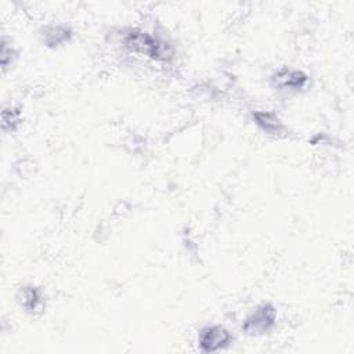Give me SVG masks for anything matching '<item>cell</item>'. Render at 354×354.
<instances>
[{"label": "cell", "mask_w": 354, "mask_h": 354, "mask_svg": "<svg viewBox=\"0 0 354 354\" xmlns=\"http://www.w3.org/2000/svg\"><path fill=\"white\" fill-rule=\"evenodd\" d=\"M278 311L271 303H261L253 308L242 322V330L249 336H263L277 325Z\"/></svg>", "instance_id": "obj_1"}, {"label": "cell", "mask_w": 354, "mask_h": 354, "mask_svg": "<svg viewBox=\"0 0 354 354\" xmlns=\"http://www.w3.org/2000/svg\"><path fill=\"white\" fill-rule=\"evenodd\" d=\"M232 343L231 332L220 324L203 326L198 333V348L202 353H217Z\"/></svg>", "instance_id": "obj_2"}, {"label": "cell", "mask_w": 354, "mask_h": 354, "mask_svg": "<svg viewBox=\"0 0 354 354\" xmlns=\"http://www.w3.org/2000/svg\"><path fill=\"white\" fill-rule=\"evenodd\" d=\"M271 86L277 91L281 93H299L301 91L307 83H308V76L300 71V69H293V68H279L271 75Z\"/></svg>", "instance_id": "obj_3"}, {"label": "cell", "mask_w": 354, "mask_h": 354, "mask_svg": "<svg viewBox=\"0 0 354 354\" xmlns=\"http://www.w3.org/2000/svg\"><path fill=\"white\" fill-rule=\"evenodd\" d=\"M252 119L254 124L266 134L279 137L286 133V126L283 124V122L279 119L277 113L271 111H264V109L254 111L252 113Z\"/></svg>", "instance_id": "obj_4"}, {"label": "cell", "mask_w": 354, "mask_h": 354, "mask_svg": "<svg viewBox=\"0 0 354 354\" xmlns=\"http://www.w3.org/2000/svg\"><path fill=\"white\" fill-rule=\"evenodd\" d=\"M17 301L25 311H28L30 314L39 313L44 307L43 292L35 285L21 286L17 293Z\"/></svg>", "instance_id": "obj_5"}, {"label": "cell", "mask_w": 354, "mask_h": 354, "mask_svg": "<svg viewBox=\"0 0 354 354\" xmlns=\"http://www.w3.org/2000/svg\"><path fill=\"white\" fill-rule=\"evenodd\" d=\"M72 29L62 24H48L41 30L43 43L48 47H59L72 39Z\"/></svg>", "instance_id": "obj_6"}, {"label": "cell", "mask_w": 354, "mask_h": 354, "mask_svg": "<svg viewBox=\"0 0 354 354\" xmlns=\"http://www.w3.org/2000/svg\"><path fill=\"white\" fill-rule=\"evenodd\" d=\"M21 113L14 106H6L1 112V127L4 131H14L19 126Z\"/></svg>", "instance_id": "obj_7"}, {"label": "cell", "mask_w": 354, "mask_h": 354, "mask_svg": "<svg viewBox=\"0 0 354 354\" xmlns=\"http://www.w3.org/2000/svg\"><path fill=\"white\" fill-rule=\"evenodd\" d=\"M14 57H15L14 48L11 46L8 47L6 40L3 39V46H1V66H3V69H6L12 62Z\"/></svg>", "instance_id": "obj_8"}]
</instances>
